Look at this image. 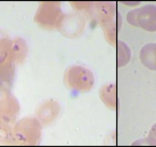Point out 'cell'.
<instances>
[{"label":"cell","mask_w":156,"mask_h":147,"mask_svg":"<svg viewBox=\"0 0 156 147\" xmlns=\"http://www.w3.org/2000/svg\"><path fill=\"white\" fill-rule=\"evenodd\" d=\"M127 21L132 25L148 31H156V5H146L130 11L127 15Z\"/></svg>","instance_id":"6da1fadb"},{"label":"cell","mask_w":156,"mask_h":147,"mask_svg":"<svg viewBox=\"0 0 156 147\" xmlns=\"http://www.w3.org/2000/svg\"><path fill=\"white\" fill-rule=\"evenodd\" d=\"M123 4L129 6H136L140 4V0H120Z\"/></svg>","instance_id":"277c9868"},{"label":"cell","mask_w":156,"mask_h":147,"mask_svg":"<svg viewBox=\"0 0 156 147\" xmlns=\"http://www.w3.org/2000/svg\"><path fill=\"white\" fill-rule=\"evenodd\" d=\"M140 59L145 66L156 71V43L148 44L142 48Z\"/></svg>","instance_id":"7a4b0ae2"},{"label":"cell","mask_w":156,"mask_h":147,"mask_svg":"<svg viewBox=\"0 0 156 147\" xmlns=\"http://www.w3.org/2000/svg\"><path fill=\"white\" fill-rule=\"evenodd\" d=\"M148 144L156 146V124L154 125L149 132V137L147 139Z\"/></svg>","instance_id":"3957f363"}]
</instances>
